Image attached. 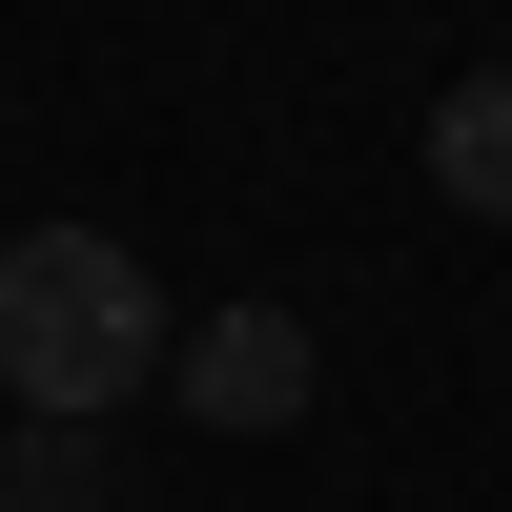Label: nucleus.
<instances>
[{"label":"nucleus","instance_id":"obj_4","mask_svg":"<svg viewBox=\"0 0 512 512\" xmlns=\"http://www.w3.org/2000/svg\"><path fill=\"white\" fill-rule=\"evenodd\" d=\"M0 512H103V431L21 410V451H0Z\"/></svg>","mask_w":512,"mask_h":512},{"label":"nucleus","instance_id":"obj_2","mask_svg":"<svg viewBox=\"0 0 512 512\" xmlns=\"http://www.w3.org/2000/svg\"><path fill=\"white\" fill-rule=\"evenodd\" d=\"M308 369H328L308 308H205L185 349H164V390H185L205 431H287V410H308Z\"/></svg>","mask_w":512,"mask_h":512},{"label":"nucleus","instance_id":"obj_3","mask_svg":"<svg viewBox=\"0 0 512 512\" xmlns=\"http://www.w3.org/2000/svg\"><path fill=\"white\" fill-rule=\"evenodd\" d=\"M431 185L472 205V226H512V62H472V82L431 103Z\"/></svg>","mask_w":512,"mask_h":512},{"label":"nucleus","instance_id":"obj_1","mask_svg":"<svg viewBox=\"0 0 512 512\" xmlns=\"http://www.w3.org/2000/svg\"><path fill=\"white\" fill-rule=\"evenodd\" d=\"M164 349H185V308L144 287L123 226H21V246H0V390H21V410L103 431L123 390H164Z\"/></svg>","mask_w":512,"mask_h":512}]
</instances>
